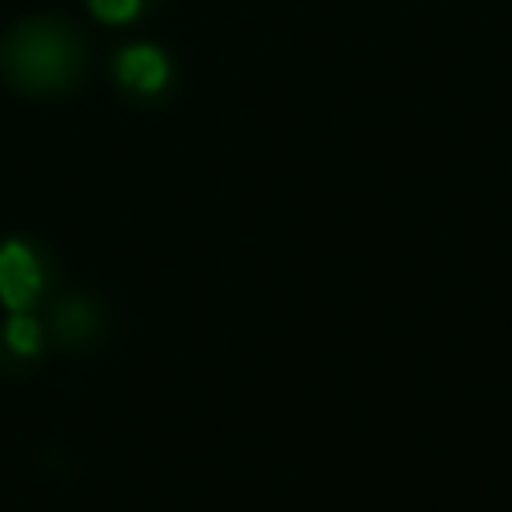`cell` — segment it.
I'll list each match as a JSON object with an SVG mask.
<instances>
[{"instance_id": "obj_1", "label": "cell", "mask_w": 512, "mask_h": 512, "mask_svg": "<svg viewBox=\"0 0 512 512\" xmlns=\"http://www.w3.org/2000/svg\"><path fill=\"white\" fill-rule=\"evenodd\" d=\"M0 68L12 88L28 96H60L84 72V40L48 16L16 24L0 44Z\"/></svg>"}, {"instance_id": "obj_2", "label": "cell", "mask_w": 512, "mask_h": 512, "mask_svg": "<svg viewBox=\"0 0 512 512\" xmlns=\"http://www.w3.org/2000/svg\"><path fill=\"white\" fill-rule=\"evenodd\" d=\"M44 288V268L36 252L24 240H4L0 244V304L12 312H24Z\"/></svg>"}, {"instance_id": "obj_3", "label": "cell", "mask_w": 512, "mask_h": 512, "mask_svg": "<svg viewBox=\"0 0 512 512\" xmlns=\"http://www.w3.org/2000/svg\"><path fill=\"white\" fill-rule=\"evenodd\" d=\"M116 80H120L124 92H132L140 100H152L168 88V60L152 44H128L116 56Z\"/></svg>"}, {"instance_id": "obj_4", "label": "cell", "mask_w": 512, "mask_h": 512, "mask_svg": "<svg viewBox=\"0 0 512 512\" xmlns=\"http://www.w3.org/2000/svg\"><path fill=\"white\" fill-rule=\"evenodd\" d=\"M100 328H104V312L92 304V300H64L60 308H56V340L64 344V348H84V344H92L96 336H100Z\"/></svg>"}, {"instance_id": "obj_5", "label": "cell", "mask_w": 512, "mask_h": 512, "mask_svg": "<svg viewBox=\"0 0 512 512\" xmlns=\"http://www.w3.org/2000/svg\"><path fill=\"white\" fill-rule=\"evenodd\" d=\"M0 344H4L16 360L36 356V352H40V324H36L32 316H24V312H12L8 324L0 328Z\"/></svg>"}, {"instance_id": "obj_6", "label": "cell", "mask_w": 512, "mask_h": 512, "mask_svg": "<svg viewBox=\"0 0 512 512\" xmlns=\"http://www.w3.org/2000/svg\"><path fill=\"white\" fill-rule=\"evenodd\" d=\"M88 8L100 16V20H112V24H128L140 8H144V0H88Z\"/></svg>"}]
</instances>
